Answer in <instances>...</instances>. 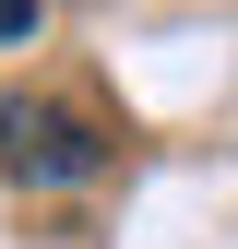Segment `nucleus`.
Instances as JSON below:
<instances>
[{"label":"nucleus","instance_id":"1","mask_svg":"<svg viewBox=\"0 0 238 249\" xmlns=\"http://www.w3.org/2000/svg\"><path fill=\"white\" fill-rule=\"evenodd\" d=\"M0 166H12L24 190H83V178L107 166V119L72 107V95H12L0 107Z\"/></svg>","mask_w":238,"mask_h":249},{"label":"nucleus","instance_id":"2","mask_svg":"<svg viewBox=\"0 0 238 249\" xmlns=\"http://www.w3.org/2000/svg\"><path fill=\"white\" fill-rule=\"evenodd\" d=\"M0 36H36V0H0Z\"/></svg>","mask_w":238,"mask_h":249}]
</instances>
